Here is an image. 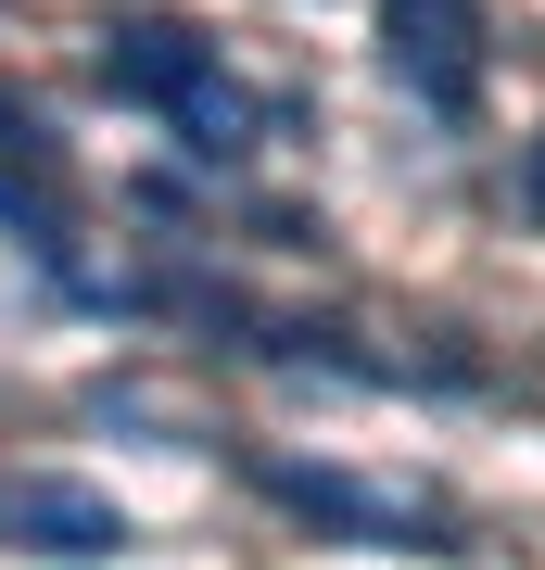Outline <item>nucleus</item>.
Wrapping results in <instances>:
<instances>
[{
    "instance_id": "obj_1",
    "label": "nucleus",
    "mask_w": 545,
    "mask_h": 570,
    "mask_svg": "<svg viewBox=\"0 0 545 570\" xmlns=\"http://www.w3.org/2000/svg\"><path fill=\"white\" fill-rule=\"evenodd\" d=\"M254 482L280 494L292 520L356 532V546H393V558H431V546H445V520H431L419 494H381V482H356V469H318V456H254Z\"/></svg>"
},
{
    "instance_id": "obj_2",
    "label": "nucleus",
    "mask_w": 545,
    "mask_h": 570,
    "mask_svg": "<svg viewBox=\"0 0 545 570\" xmlns=\"http://www.w3.org/2000/svg\"><path fill=\"white\" fill-rule=\"evenodd\" d=\"M381 63L393 89H419V115L483 102V0H381Z\"/></svg>"
},
{
    "instance_id": "obj_3",
    "label": "nucleus",
    "mask_w": 545,
    "mask_h": 570,
    "mask_svg": "<svg viewBox=\"0 0 545 570\" xmlns=\"http://www.w3.org/2000/svg\"><path fill=\"white\" fill-rule=\"evenodd\" d=\"M0 532H13L26 558H51V570L127 558V508L101 482H77V469H26V482H0Z\"/></svg>"
},
{
    "instance_id": "obj_4",
    "label": "nucleus",
    "mask_w": 545,
    "mask_h": 570,
    "mask_svg": "<svg viewBox=\"0 0 545 570\" xmlns=\"http://www.w3.org/2000/svg\"><path fill=\"white\" fill-rule=\"evenodd\" d=\"M203 77H216V39H191V26H165V13L101 39V89H115V102H140V115H178Z\"/></svg>"
},
{
    "instance_id": "obj_5",
    "label": "nucleus",
    "mask_w": 545,
    "mask_h": 570,
    "mask_svg": "<svg viewBox=\"0 0 545 570\" xmlns=\"http://www.w3.org/2000/svg\"><path fill=\"white\" fill-rule=\"evenodd\" d=\"M51 140H39V115H26V102H0V165H39Z\"/></svg>"
},
{
    "instance_id": "obj_6",
    "label": "nucleus",
    "mask_w": 545,
    "mask_h": 570,
    "mask_svg": "<svg viewBox=\"0 0 545 570\" xmlns=\"http://www.w3.org/2000/svg\"><path fill=\"white\" fill-rule=\"evenodd\" d=\"M533 204H545V140H533Z\"/></svg>"
}]
</instances>
